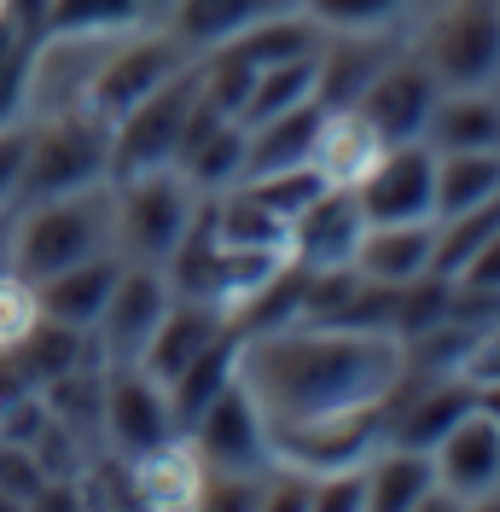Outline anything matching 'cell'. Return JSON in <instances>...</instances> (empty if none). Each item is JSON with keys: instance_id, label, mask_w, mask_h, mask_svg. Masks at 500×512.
<instances>
[{"instance_id": "obj_29", "label": "cell", "mask_w": 500, "mask_h": 512, "mask_svg": "<svg viewBox=\"0 0 500 512\" xmlns=\"http://www.w3.org/2000/svg\"><path fill=\"white\" fill-rule=\"evenodd\" d=\"M303 309H309V268L285 256L280 268H274L262 286L250 291V297L227 320L239 326V338H256V332H274V326H297V320H303Z\"/></svg>"}, {"instance_id": "obj_42", "label": "cell", "mask_w": 500, "mask_h": 512, "mask_svg": "<svg viewBox=\"0 0 500 512\" xmlns=\"http://www.w3.org/2000/svg\"><path fill=\"white\" fill-rule=\"evenodd\" d=\"M460 373H466L471 384L500 379V326H489V332H477V338H471V350H466V361H460Z\"/></svg>"}, {"instance_id": "obj_14", "label": "cell", "mask_w": 500, "mask_h": 512, "mask_svg": "<svg viewBox=\"0 0 500 512\" xmlns=\"http://www.w3.org/2000/svg\"><path fill=\"white\" fill-rule=\"evenodd\" d=\"M169 303H175V291H169V274H157V262L123 268L111 297H105V309H99V320H94L105 350L117 355V361H140V350H146V338H152V326L163 320Z\"/></svg>"}, {"instance_id": "obj_43", "label": "cell", "mask_w": 500, "mask_h": 512, "mask_svg": "<svg viewBox=\"0 0 500 512\" xmlns=\"http://www.w3.org/2000/svg\"><path fill=\"white\" fill-rule=\"evenodd\" d=\"M0 6H6L30 35H41V24H47V0H0Z\"/></svg>"}, {"instance_id": "obj_20", "label": "cell", "mask_w": 500, "mask_h": 512, "mask_svg": "<svg viewBox=\"0 0 500 512\" xmlns=\"http://www.w3.org/2000/svg\"><path fill=\"white\" fill-rule=\"evenodd\" d=\"M221 326H227V309H216V303H198V297H175V303L163 309V320L152 326V338H146V350H140V361H134V367H140V373H152L157 384H169L192 361V355L216 338Z\"/></svg>"}, {"instance_id": "obj_30", "label": "cell", "mask_w": 500, "mask_h": 512, "mask_svg": "<svg viewBox=\"0 0 500 512\" xmlns=\"http://www.w3.org/2000/svg\"><path fill=\"white\" fill-rule=\"evenodd\" d=\"M431 152H477V146H500V105L483 94L460 88L454 99H442L425 123Z\"/></svg>"}, {"instance_id": "obj_45", "label": "cell", "mask_w": 500, "mask_h": 512, "mask_svg": "<svg viewBox=\"0 0 500 512\" xmlns=\"http://www.w3.org/2000/svg\"><path fill=\"white\" fill-rule=\"evenodd\" d=\"M6 251H12V210H0V268H6Z\"/></svg>"}, {"instance_id": "obj_32", "label": "cell", "mask_w": 500, "mask_h": 512, "mask_svg": "<svg viewBox=\"0 0 500 512\" xmlns=\"http://www.w3.org/2000/svg\"><path fill=\"white\" fill-rule=\"evenodd\" d=\"M500 192V146H477V152H437V222L460 216L477 198Z\"/></svg>"}, {"instance_id": "obj_28", "label": "cell", "mask_w": 500, "mask_h": 512, "mask_svg": "<svg viewBox=\"0 0 500 512\" xmlns=\"http://www.w3.org/2000/svg\"><path fill=\"white\" fill-rule=\"evenodd\" d=\"M320 41H326V30L314 24L309 12H268V18L245 24L233 41H221V47L233 59H245L250 70H268V64H291V59L320 53Z\"/></svg>"}, {"instance_id": "obj_26", "label": "cell", "mask_w": 500, "mask_h": 512, "mask_svg": "<svg viewBox=\"0 0 500 512\" xmlns=\"http://www.w3.org/2000/svg\"><path fill=\"white\" fill-rule=\"evenodd\" d=\"M471 408H477V390H471L466 373H437V384L419 390V402H407L402 414H396L390 437L407 448H437Z\"/></svg>"}, {"instance_id": "obj_41", "label": "cell", "mask_w": 500, "mask_h": 512, "mask_svg": "<svg viewBox=\"0 0 500 512\" xmlns=\"http://www.w3.org/2000/svg\"><path fill=\"white\" fill-rule=\"evenodd\" d=\"M454 286L477 291V297H500V233L495 239H483V245L466 256V268L454 274Z\"/></svg>"}, {"instance_id": "obj_3", "label": "cell", "mask_w": 500, "mask_h": 512, "mask_svg": "<svg viewBox=\"0 0 500 512\" xmlns=\"http://www.w3.org/2000/svg\"><path fill=\"white\" fill-rule=\"evenodd\" d=\"M111 181V123L76 105V111H59L41 128H30V158H24V187H18V204H35V198H64V192H82Z\"/></svg>"}, {"instance_id": "obj_18", "label": "cell", "mask_w": 500, "mask_h": 512, "mask_svg": "<svg viewBox=\"0 0 500 512\" xmlns=\"http://www.w3.org/2000/svg\"><path fill=\"white\" fill-rule=\"evenodd\" d=\"M384 64H390V47L378 41V30H338V41H320L314 53V105L349 111Z\"/></svg>"}, {"instance_id": "obj_31", "label": "cell", "mask_w": 500, "mask_h": 512, "mask_svg": "<svg viewBox=\"0 0 500 512\" xmlns=\"http://www.w3.org/2000/svg\"><path fill=\"white\" fill-rule=\"evenodd\" d=\"M146 24L140 0H47L41 41H105Z\"/></svg>"}, {"instance_id": "obj_37", "label": "cell", "mask_w": 500, "mask_h": 512, "mask_svg": "<svg viewBox=\"0 0 500 512\" xmlns=\"http://www.w3.org/2000/svg\"><path fill=\"white\" fill-rule=\"evenodd\" d=\"M245 187L256 192V198H262L285 227H291V216H297V210H309L314 198L326 192V181H320V169H314V163H291V169H274V175H250Z\"/></svg>"}, {"instance_id": "obj_11", "label": "cell", "mask_w": 500, "mask_h": 512, "mask_svg": "<svg viewBox=\"0 0 500 512\" xmlns=\"http://www.w3.org/2000/svg\"><path fill=\"white\" fill-rule=\"evenodd\" d=\"M99 414H105L111 443L123 448L128 460L181 431L175 414H169V390H163L152 373H140L134 361H123V367L105 379V390H99Z\"/></svg>"}, {"instance_id": "obj_25", "label": "cell", "mask_w": 500, "mask_h": 512, "mask_svg": "<svg viewBox=\"0 0 500 512\" xmlns=\"http://www.w3.org/2000/svg\"><path fill=\"white\" fill-rule=\"evenodd\" d=\"M361 472H367V507H378V512L425 507L437 495V460H431V448L390 443L384 454L361 460Z\"/></svg>"}, {"instance_id": "obj_10", "label": "cell", "mask_w": 500, "mask_h": 512, "mask_svg": "<svg viewBox=\"0 0 500 512\" xmlns=\"http://www.w3.org/2000/svg\"><path fill=\"white\" fill-rule=\"evenodd\" d=\"M187 437H192V448L204 454V466H216V472L268 466V419H262V408L250 402V390L239 379L192 419Z\"/></svg>"}, {"instance_id": "obj_15", "label": "cell", "mask_w": 500, "mask_h": 512, "mask_svg": "<svg viewBox=\"0 0 500 512\" xmlns=\"http://www.w3.org/2000/svg\"><path fill=\"white\" fill-rule=\"evenodd\" d=\"M361 204L349 187H326L309 210H297L291 227H285V256L303 262V268H344L355 256V239H361Z\"/></svg>"}, {"instance_id": "obj_22", "label": "cell", "mask_w": 500, "mask_h": 512, "mask_svg": "<svg viewBox=\"0 0 500 512\" xmlns=\"http://www.w3.org/2000/svg\"><path fill=\"white\" fill-rule=\"evenodd\" d=\"M239 344H245V338H239V326L227 320L216 338H210L204 350L192 355V361L181 367V373H175V379L163 384V390H169V414H175V425H181V431H187L192 419H198L204 408H210V402H216L227 384L239 379Z\"/></svg>"}, {"instance_id": "obj_27", "label": "cell", "mask_w": 500, "mask_h": 512, "mask_svg": "<svg viewBox=\"0 0 500 512\" xmlns=\"http://www.w3.org/2000/svg\"><path fill=\"white\" fill-rule=\"evenodd\" d=\"M285 6H297V0H175L169 6V35L181 41V47H221V41H233V35L256 24V18H268V12H285Z\"/></svg>"}, {"instance_id": "obj_7", "label": "cell", "mask_w": 500, "mask_h": 512, "mask_svg": "<svg viewBox=\"0 0 500 512\" xmlns=\"http://www.w3.org/2000/svg\"><path fill=\"white\" fill-rule=\"evenodd\" d=\"M349 192L367 222H437V152L425 140L384 146Z\"/></svg>"}, {"instance_id": "obj_39", "label": "cell", "mask_w": 500, "mask_h": 512, "mask_svg": "<svg viewBox=\"0 0 500 512\" xmlns=\"http://www.w3.org/2000/svg\"><path fill=\"white\" fill-rule=\"evenodd\" d=\"M396 6H402V0H303V12H309L326 35H338V30H378V24H390V18H396Z\"/></svg>"}, {"instance_id": "obj_13", "label": "cell", "mask_w": 500, "mask_h": 512, "mask_svg": "<svg viewBox=\"0 0 500 512\" xmlns=\"http://www.w3.org/2000/svg\"><path fill=\"white\" fill-rule=\"evenodd\" d=\"M355 111L373 123V134L384 146L425 140V123L437 111V76L425 64H384L367 82V94L355 99Z\"/></svg>"}, {"instance_id": "obj_4", "label": "cell", "mask_w": 500, "mask_h": 512, "mask_svg": "<svg viewBox=\"0 0 500 512\" xmlns=\"http://www.w3.org/2000/svg\"><path fill=\"white\" fill-rule=\"evenodd\" d=\"M192 99H198V70L181 64L169 82H157L146 99L128 105L111 123V181L146 175V169H175V146H181Z\"/></svg>"}, {"instance_id": "obj_36", "label": "cell", "mask_w": 500, "mask_h": 512, "mask_svg": "<svg viewBox=\"0 0 500 512\" xmlns=\"http://www.w3.org/2000/svg\"><path fill=\"white\" fill-rule=\"evenodd\" d=\"M303 99H314V53H309V59H291V64H268V70H256V82H250V99H245V111H239V123H262V117L291 111V105H303Z\"/></svg>"}, {"instance_id": "obj_21", "label": "cell", "mask_w": 500, "mask_h": 512, "mask_svg": "<svg viewBox=\"0 0 500 512\" xmlns=\"http://www.w3.org/2000/svg\"><path fill=\"white\" fill-rule=\"evenodd\" d=\"M117 274H123V262L117 256H88V262H70L59 274H47V280H35V297H41V315L59 320V326H94L99 309H105V297L117 286Z\"/></svg>"}, {"instance_id": "obj_46", "label": "cell", "mask_w": 500, "mask_h": 512, "mask_svg": "<svg viewBox=\"0 0 500 512\" xmlns=\"http://www.w3.org/2000/svg\"><path fill=\"white\" fill-rule=\"evenodd\" d=\"M169 6H175V0H140V12H146V18H157V12H169Z\"/></svg>"}, {"instance_id": "obj_40", "label": "cell", "mask_w": 500, "mask_h": 512, "mask_svg": "<svg viewBox=\"0 0 500 512\" xmlns=\"http://www.w3.org/2000/svg\"><path fill=\"white\" fill-rule=\"evenodd\" d=\"M24 158H30V128L0 123V210L18 204V187H24Z\"/></svg>"}, {"instance_id": "obj_34", "label": "cell", "mask_w": 500, "mask_h": 512, "mask_svg": "<svg viewBox=\"0 0 500 512\" xmlns=\"http://www.w3.org/2000/svg\"><path fill=\"white\" fill-rule=\"evenodd\" d=\"M216 210V233L227 245H250V251H285V222L256 198L250 187L227 192V198H210Z\"/></svg>"}, {"instance_id": "obj_16", "label": "cell", "mask_w": 500, "mask_h": 512, "mask_svg": "<svg viewBox=\"0 0 500 512\" xmlns=\"http://www.w3.org/2000/svg\"><path fill=\"white\" fill-rule=\"evenodd\" d=\"M431 460H437V489L460 495V501L489 495L500 483V425L471 408V414L431 448Z\"/></svg>"}, {"instance_id": "obj_12", "label": "cell", "mask_w": 500, "mask_h": 512, "mask_svg": "<svg viewBox=\"0 0 500 512\" xmlns=\"http://www.w3.org/2000/svg\"><path fill=\"white\" fill-rule=\"evenodd\" d=\"M175 169L204 192L245 181V123L198 94L187 111V128H181V146H175Z\"/></svg>"}, {"instance_id": "obj_2", "label": "cell", "mask_w": 500, "mask_h": 512, "mask_svg": "<svg viewBox=\"0 0 500 512\" xmlns=\"http://www.w3.org/2000/svg\"><path fill=\"white\" fill-rule=\"evenodd\" d=\"M117 227V192L111 181L99 187H82V192H64V198H35L24 204V216L12 222V274L24 280H47L70 262H88V256L105 251Z\"/></svg>"}, {"instance_id": "obj_9", "label": "cell", "mask_w": 500, "mask_h": 512, "mask_svg": "<svg viewBox=\"0 0 500 512\" xmlns=\"http://www.w3.org/2000/svg\"><path fill=\"white\" fill-rule=\"evenodd\" d=\"M500 70V0H454L431 30V76L448 88H483Z\"/></svg>"}, {"instance_id": "obj_24", "label": "cell", "mask_w": 500, "mask_h": 512, "mask_svg": "<svg viewBox=\"0 0 500 512\" xmlns=\"http://www.w3.org/2000/svg\"><path fill=\"white\" fill-rule=\"evenodd\" d=\"M378 152H384V140H378L373 123L349 105V111H326V117H320V134H314L309 163L320 169L326 187H355V181L378 163Z\"/></svg>"}, {"instance_id": "obj_23", "label": "cell", "mask_w": 500, "mask_h": 512, "mask_svg": "<svg viewBox=\"0 0 500 512\" xmlns=\"http://www.w3.org/2000/svg\"><path fill=\"white\" fill-rule=\"evenodd\" d=\"M320 105L303 99L291 111H274L262 123H245V181L250 175H274V169H291V163H309L314 134H320Z\"/></svg>"}, {"instance_id": "obj_38", "label": "cell", "mask_w": 500, "mask_h": 512, "mask_svg": "<svg viewBox=\"0 0 500 512\" xmlns=\"http://www.w3.org/2000/svg\"><path fill=\"white\" fill-rule=\"evenodd\" d=\"M41 297H35V280L24 274H12V262L0 268V350H12V344H24L35 326H41Z\"/></svg>"}, {"instance_id": "obj_1", "label": "cell", "mask_w": 500, "mask_h": 512, "mask_svg": "<svg viewBox=\"0 0 500 512\" xmlns=\"http://www.w3.org/2000/svg\"><path fill=\"white\" fill-rule=\"evenodd\" d=\"M407 379V344L378 326L297 320L239 344V384L268 425L384 408Z\"/></svg>"}, {"instance_id": "obj_35", "label": "cell", "mask_w": 500, "mask_h": 512, "mask_svg": "<svg viewBox=\"0 0 500 512\" xmlns=\"http://www.w3.org/2000/svg\"><path fill=\"white\" fill-rule=\"evenodd\" d=\"M500 233V192H489V198H477L471 210H460V216H442L437 222V251H431V268L437 274H460L466 268V256L483 245V239H495Z\"/></svg>"}, {"instance_id": "obj_17", "label": "cell", "mask_w": 500, "mask_h": 512, "mask_svg": "<svg viewBox=\"0 0 500 512\" xmlns=\"http://www.w3.org/2000/svg\"><path fill=\"white\" fill-rule=\"evenodd\" d=\"M431 251H437V222H367L349 268L378 286H407L431 268Z\"/></svg>"}, {"instance_id": "obj_33", "label": "cell", "mask_w": 500, "mask_h": 512, "mask_svg": "<svg viewBox=\"0 0 500 512\" xmlns=\"http://www.w3.org/2000/svg\"><path fill=\"white\" fill-rule=\"evenodd\" d=\"M35 64H41V35H30L0 6V123H18V105L35 88Z\"/></svg>"}, {"instance_id": "obj_5", "label": "cell", "mask_w": 500, "mask_h": 512, "mask_svg": "<svg viewBox=\"0 0 500 512\" xmlns=\"http://www.w3.org/2000/svg\"><path fill=\"white\" fill-rule=\"evenodd\" d=\"M111 192H117V233L128 239L134 262H169V251L181 245L192 210H198V198H192L198 187L181 169H146V175L111 181Z\"/></svg>"}, {"instance_id": "obj_44", "label": "cell", "mask_w": 500, "mask_h": 512, "mask_svg": "<svg viewBox=\"0 0 500 512\" xmlns=\"http://www.w3.org/2000/svg\"><path fill=\"white\" fill-rule=\"evenodd\" d=\"M471 390H477V414L500 425V379H483V384H471Z\"/></svg>"}, {"instance_id": "obj_19", "label": "cell", "mask_w": 500, "mask_h": 512, "mask_svg": "<svg viewBox=\"0 0 500 512\" xmlns=\"http://www.w3.org/2000/svg\"><path fill=\"white\" fill-rule=\"evenodd\" d=\"M204 454L192 448L187 431H175V437H163L157 448L146 454H134V466H128V483H134V501L140 507H198V495H204Z\"/></svg>"}, {"instance_id": "obj_8", "label": "cell", "mask_w": 500, "mask_h": 512, "mask_svg": "<svg viewBox=\"0 0 500 512\" xmlns=\"http://www.w3.org/2000/svg\"><path fill=\"white\" fill-rule=\"evenodd\" d=\"M187 59L192 53L169 30L163 35H134V41H123L117 53H105V64H99L94 76H88V88H82V105L99 111L105 123H117L134 99H146L157 82H169Z\"/></svg>"}, {"instance_id": "obj_6", "label": "cell", "mask_w": 500, "mask_h": 512, "mask_svg": "<svg viewBox=\"0 0 500 512\" xmlns=\"http://www.w3.org/2000/svg\"><path fill=\"white\" fill-rule=\"evenodd\" d=\"M384 408H355V414H326V419H297V425H268V460L297 466V472H338V466H361L373 454L378 431H384Z\"/></svg>"}]
</instances>
